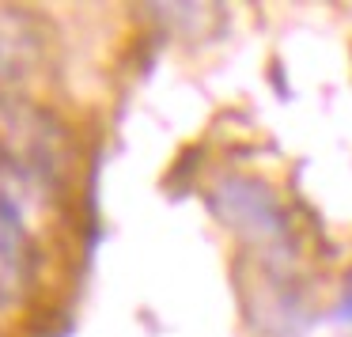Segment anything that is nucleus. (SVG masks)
Instances as JSON below:
<instances>
[{
    "mask_svg": "<svg viewBox=\"0 0 352 337\" xmlns=\"http://www.w3.org/2000/svg\"><path fill=\"white\" fill-rule=\"evenodd\" d=\"M38 23L27 12L0 8V80H16L31 72L34 57H38Z\"/></svg>",
    "mask_w": 352,
    "mask_h": 337,
    "instance_id": "7ed1b4c3",
    "label": "nucleus"
},
{
    "mask_svg": "<svg viewBox=\"0 0 352 337\" xmlns=\"http://www.w3.org/2000/svg\"><path fill=\"white\" fill-rule=\"evenodd\" d=\"M0 167L34 190L61 186L72 167V144L65 125L50 110L0 95Z\"/></svg>",
    "mask_w": 352,
    "mask_h": 337,
    "instance_id": "f257e3e1",
    "label": "nucleus"
},
{
    "mask_svg": "<svg viewBox=\"0 0 352 337\" xmlns=\"http://www.w3.org/2000/svg\"><path fill=\"white\" fill-rule=\"evenodd\" d=\"M341 318H352V292H349V299L341 303Z\"/></svg>",
    "mask_w": 352,
    "mask_h": 337,
    "instance_id": "20e7f679",
    "label": "nucleus"
},
{
    "mask_svg": "<svg viewBox=\"0 0 352 337\" xmlns=\"http://www.w3.org/2000/svg\"><path fill=\"white\" fill-rule=\"evenodd\" d=\"M34 186L0 167V322H8L34 288V231L27 213V193Z\"/></svg>",
    "mask_w": 352,
    "mask_h": 337,
    "instance_id": "f03ea898",
    "label": "nucleus"
}]
</instances>
